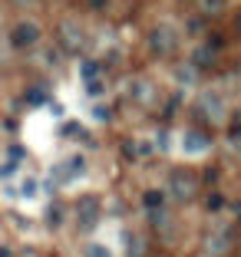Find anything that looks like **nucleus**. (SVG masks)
I'll list each match as a JSON object with an SVG mask.
<instances>
[{
	"mask_svg": "<svg viewBox=\"0 0 241 257\" xmlns=\"http://www.w3.org/2000/svg\"><path fill=\"white\" fill-rule=\"evenodd\" d=\"M169 191H172L179 201H192V198L198 195V178L192 172H185V168H175V172L169 175Z\"/></svg>",
	"mask_w": 241,
	"mask_h": 257,
	"instance_id": "nucleus-1",
	"label": "nucleus"
},
{
	"mask_svg": "<svg viewBox=\"0 0 241 257\" xmlns=\"http://www.w3.org/2000/svg\"><path fill=\"white\" fill-rule=\"evenodd\" d=\"M149 46L155 50V53L169 56L175 46H179V33H175V27H169V23H158L155 30L149 33Z\"/></svg>",
	"mask_w": 241,
	"mask_h": 257,
	"instance_id": "nucleus-2",
	"label": "nucleus"
},
{
	"mask_svg": "<svg viewBox=\"0 0 241 257\" xmlns=\"http://www.w3.org/2000/svg\"><path fill=\"white\" fill-rule=\"evenodd\" d=\"M83 23L73 20V17H66V20H60V43L66 46V50H73V53H79V46H83Z\"/></svg>",
	"mask_w": 241,
	"mask_h": 257,
	"instance_id": "nucleus-3",
	"label": "nucleus"
},
{
	"mask_svg": "<svg viewBox=\"0 0 241 257\" xmlns=\"http://www.w3.org/2000/svg\"><path fill=\"white\" fill-rule=\"evenodd\" d=\"M10 43L20 46V50H23V46H37L40 43V27L33 20H20L14 27V33H10Z\"/></svg>",
	"mask_w": 241,
	"mask_h": 257,
	"instance_id": "nucleus-4",
	"label": "nucleus"
},
{
	"mask_svg": "<svg viewBox=\"0 0 241 257\" xmlns=\"http://www.w3.org/2000/svg\"><path fill=\"white\" fill-rule=\"evenodd\" d=\"M198 109H202V115H205V119H211L215 125H218V122H225V102H221L218 92H202Z\"/></svg>",
	"mask_w": 241,
	"mask_h": 257,
	"instance_id": "nucleus-5",
	"label": "nucleus"
},
{
	"mask_svg": "<svg viewBox=\"0 0 241 257\" xmlns=\"http://www.w3.org/2000/svg\"><path fill=\"white\" fill-rule=\"evenodd\" d=\"M211 149V139L198 128H185V136H182V152L185 155H205Z\"/></svg>",
	"mask_w": 241,
	"mask_h": 257,
	"instance_id": "nucleus-6",
	"label": "nucleus"
},
{
	"mask_svg": "<svg viewBox=\"0 0 241 257\" xmlns=\"http://www.w3.org/2000/svg\"><path fill=\"white\" fill-rule=\"evenodd\" d=\"M76 218H79L83 227H93L99 221V201L96 198H83V201L76 204Z\"/></svg>",
	"mask_w": 241,
	"mask_h": 257,
	"instance_id": "nucleus-7",
	"label": "nucleus"
},
{
	"mask_svg": "<svg viewBox=\"0 0 241 257\" xmlns=\"http://www.w3.org/2000/svg\"><path fill=\"white\" fill-rule=\"evenodd\" d=\"M228 247H231V231H228V227H218V231H215V234L208 237V254L221 257Z\"/></svg>",
	"mask_w": 241,
	"mask_h": 257,
	"instance_id": "nucleus-8",
	"label": "nucleus"
},
{
	"mask_svg": "<svg viewBox=\"0 0 241 257\" xmlns=\"http://www.w3.org/2000/svg\"><path fill=\"white\" fill-rule=\"evenodd\" d=\"M192 63H195V66H208V63H215V50H211V46H198L195 53H192Z\"/></svg>",
	"mask_w": 241,
	"mask_h": 257,
	"instance_id": "nucleus-9",
	"label": "nucleus"
},
{
	"mask_svg": "<svg viewBox=\"0 0 241 257\" xmlns=\"http://www.w3.org/2000/svg\"><path fill=\"white\" fill-rule=\"evenodd\" d=\"M142 201H145V208H149V211H158L166 198H162V191H145V195H142Z\"/></svg>",
	"mask_w": 241,
	"mask_h": 257,
	"instance_id": "nucleus-10",
	"label": "nucleus"
},
{
	"mask_svg": "<svg viewBox=\"0 0 241 257\" xmlns=\"http://www.w3.org/2000/svg\"><path fill=\"white\" fill-rule=\"evenodd\" d=\"M37 178H23L20 182V198H37Z\"/></svg>",
	"mask_w": 241,
	"mask_h": 257,
	"instance_id": "nucleus-11",
	"label": "nucleus"
},
{
	"mask_svg": "<svg viewBox=\"0 0 241 257\" xmlns=\"http://www.w3.org/2000/svg\"><path fill=\"white\" fill-rule=\"evenodd\" d=\"M198 7H202L205 14H221V10H225V0H198Z\"/></svg>",
	"mask_w": 241,
	"mask_h": 257,
	"instance_id": "nucleus-12",
	"label": "nucleus"
},
{
	"mask_svg": "<svg viewBox=\"0 0 241 257\" xmlns=\"http://www.w3.org/2000/svg\"><path fill=\"white\" fill-rule=\"evenodd\" d=\"M79 73H83V79H86V83H93V79H96V73H99V66H96L93 60H86L83 66H79Z\"/></svg>",
	"mask_w": 241,
	"mask_h": 257,
	"instance_id": "nucleus-13",
	"label": "nucleus"
},
{
	"mask_svg": "<svg viewBox=\"0 0 241 257\" xmlns=\"http://www.w3.org/2000/svg\"><path fill=\"white\" fill-rule=\"evenodd\" d=\"M86 257H113V250L106 247V244H90V247H86Z\"/></svg>",
	"mask_w": 241,
	"mask_h": 257,
	"instance_id": "nucleus-14",
	"label": "nucleus"
},
{
	"mask_svg": "<svg viewBox=\"0 0 241 257\" xmlns=\"http://www.w3.org/2000/svg\"><path fill=\"white\" fill-rule=\"evenodd\" d=\"M129 254H132V257H142V241H139V237H129Z\"/></svg>",
	"mask_w": 241,
	"mask_h": 257,
	"instance_id": "nucleus-15",
	"label": "nucleus"
},
{
	"mask_svg": "<svg viewBox=\"0 0 241 257\" xmlns=\"http://www.w3.org/2000/svg\"><path fill=\"white\" fill-rule=\"evenodd\" d=\"M17 172V162L10 159V162H4V165H0V178H10V175Z\"/></svg>",
	"mask_w": 241,
	"mask_h": 257,
	"instance_id": "nucleus-16",
	"label": "nucleus"
},
{
	"mask_svg": "<svg viewBox=\"0 0 241 257\" xmlns=\"http://www.w3.org/2000/svg\"><path fill=\"white\" fill-rule=\"evenodd\" d=\"M221 204H225L221 195H208V211H221Z\"/></svg>",
	"mask_w": 241,
	"mask_h": 257,
	"instance_id": "nucleus-17",
	"label": "nucleus"
},
{
	"mask_svg": "<svg viewBox=\"0 0 241 257\" xmlns=\"http://www.w3.org/2000/svg\"><path fill=\"white\" fill-rule=\"evenodd\" d=\"M93 115H96L99 122H106V119H109V109H106V106H96V109H93Z\"/></svg>",
	"mask_w": 241,
	"mask_h": 257,
	"instance_id": "nucleus-18",
	"label": "nucleus"
},
{
	"mask_svg": "<svg viewBox=\"0 0 241 257\" xmlns=\"http://www.w3.org/2000/svg\"><path fill=\"white\" fill-rule=\"evenodd\" d=\"M86 89H90L93 96H99V92H103V83H99V79H93V83H86Z\"/></svg>",
	"mask_w": 241,
	"mask_h": 257,
	"instance_id": "nucleus-19",
	"label": "nucleus"
},
{
	"mask_svg": "<svg viewBox=\"0 0 241 257\" xmlns=\"http://www.w3.org/2000/svg\"><path fill=\"white\" fill-rule=\"evenodd\" d=\"M106 4H109V0H90V7H93V10H103Z\"/></svg>",
	"mask_w": 241,
	"mask_h": 257,
	"instance_id": "nucleus-20",
	"label": "nucleus"
},
{
	"mask_svg": "<svg viewBox=\"0 0 241 257\" xmlns=\"http://www.w3.org/2000/svg\"><path fill=\"white\" fill-rule=\"evenodd\" d=\"M0 257H14V250H10V247H0Z\"/></svg>",
	"mask_w": 241,
	"mask_h": 257,
	"instance_id": "nucleus-21",
	"label": "nucleus"
},
{
	"mask_svg": "<svg viewBox=\"0 0 241 257\" xmlns=\"http://www.w3.org/2000/svg\"><path fill=\"white\" fill-rule=\"evenodd\" d=\"M17 4H30V0H17Z\"/></svg>",
	"mask_w": 241,
	"mask_h": 257,
	"instance_id": "nucleus-22",
	"label": "nucleus"
},
{
	"mask_svg": "<svg viewBox=\"0 0 241 257\" xmlns=\"http://www.w3.org/2000/svg\"><path fill=\"white\" fill-rule=\"evenodd\" d=\"M238 27H241V17H238Z\"/></svg>",
	"mask_w": 241,
	"mask_h": 257,
	"instance_id": "nucleus-23",
	"label": "nucleus"
}]
</instances>
